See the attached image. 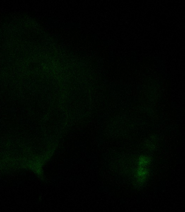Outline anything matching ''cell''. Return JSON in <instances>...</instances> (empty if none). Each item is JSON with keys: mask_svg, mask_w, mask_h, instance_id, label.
Masks as SVG:
<instances>
[{"mask_svg": "<svg viewBox=\"0 0 185 212\" xmlns=\"http://www.w3.org/2000/svg\"><path fill=\"white\" fill-rule=\"evenodd\" d=\"M150 162L151 159L149 157L147 156H143L138 159V163L141 166H144L148 165Z\"/></svg>", "mask_w": 185, "mask_h": 212, "instance_id": "7a4b0ae2", "label": "cell"}, {"mask_svg": "<svg viewBox=\"0 0 185 212\" xmlns=\"http://www.w3.org/2000/svg\"><path fill=\"white\" fill-rule=\"evenodd\" d=\"M148 170L144 168L140 167L137 170V175L138 179L143 181L147 178L148 175Z\"/></svg>", "mask_w": 185, "mask_h": 212, "instance_id": "6da1fadb", "label": "cell"}]
</instances>
